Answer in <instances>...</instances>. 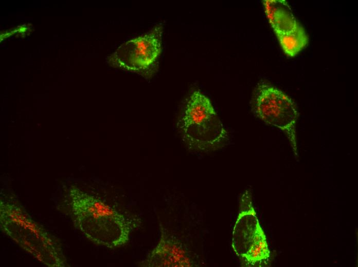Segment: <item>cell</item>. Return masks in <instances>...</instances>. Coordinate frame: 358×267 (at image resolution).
<instances>
[{"label": "cell", "instance_id": "6da1fadb", "mask_svg": "<svg viewBox=\"0 0 358 267\" xmlns=\"http://www.w3.org/2000/svg\"><path fill=\"white\" fill-rule=\"evenodd\" d=\"M69 197L74 225L91 242L115 248L129 241L134 227L131 219L77 188L70 189Z\"/></svg>", "mask_w": 358, "mask_h": 267}, {"label": "cell", "instance_id": "7a4b0ae2", "mask_svg": "<svg viewBox=\"0 0 358 267\" xmlns=\"http://www.w3.org/2000/svg\"><path fill=\"white\" fill-rule=\"evenodd\" d=\"M0 214L2 231L23 250L48 266H66V259L58 240L33 221L21 207L1 201Z\"/></svg>", "mask_w": 358, "mask_h": 267}, {"label": "cell", "instance_id": "3957f363", "mask_svg": "<svg viewBox=\"0 0 358 267\" xmlns=\"http://www.w3.org/2000/svg\"><path fill=\"white\" fill-rule=\"evenodd\" d=\"M177 127L185 142L194 150L216 149L228 138L210 101L199 90L193 91L188 98Z\"/></svg>", "mask_w": 358, "mask_h": 267}, {"label": "cell", "instance_id": "277c9868", "mask_svg": "<svg viewBox=\"0 0 358 267\" xmlns=\"http://www.w3.org/2000/svg\"><path fill=\"white\" fill-rule=\"evenodd\" d=\"M253 109L258 118L284 133L297 155L296 125L298 113L291 99L276 87L260 83L254 92Z\"/></svg>", "mask_w": 358, "mask_h": 267}, {"label": "cell", "instance_id": "5b68a950", "mask_svg": "<svg viewBox=\"0 0 358 267\" xmlns=\"http://www.w3.org/2000/svg\"><path fill=\"white\" fill-rule=\"evenodd\" d=\"M163 26L158 24L149 31L123 43L111 58L115 66L146 78L156 71L162 50Z\"/></svg>", "mask_w": 358, "mask_h": 267}, {"label": "cell", "instance_id": "8992f818", "mask_svg": "<svg viewBox=\"0 0 358 267\" xmlns=\"http://www.w3.org/2000/svg\"><path fill=\"white\" fill-rule=\"evenodd\" d=\"M231 245L243 266H261L270 253L264 232L253 208L240 211L234 227Z\"/></svg>", "mask_w": 358, "mask_h": 267}, {"label": "cell", "instance_id": "52a82bcc", "mask_svg": "<svg viewBox=\"0 0 358 267\" xmlns=\"http://www.w3.org/2000/svg\"><path fill=\"white\" fill-rule=\"evenodd\" d=\"M190 259L177 243L167 237L162 238L144 264L148 266H188Z\"/></svg>", "mask_w": 358, "mask_h": 267}, {"label": "cell", "instance_id": "ba28073f", "mask_svg": "<svg viewBox=\"0 0 358 267\" xmlns=\"http://www.w3.org/2000/svg\"><path fill=\"white\" fill-rule=\"evenodd\" d=\"M263 5L269 23L276 34L289 32L299 25L285 1L266 0L263 1Z\"/></svg>", "mask_w": 358, "mask_h": 267}, {"label": "cell", "instance_id": "9c48e42d", "mask_svg": "<svg viewBox=\"0 0 358 267\" xmlns=\"http://www.w3.org/2000/svg\"><path fill=\"white\" fill-rule=\"evenodd\" d=\"M276 35L283 50L289 56H296L308 43L307 34L300 25L289 32Z\"/></svg>", "mask_w": 358, "mask_h": 267}]
</instances>
